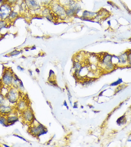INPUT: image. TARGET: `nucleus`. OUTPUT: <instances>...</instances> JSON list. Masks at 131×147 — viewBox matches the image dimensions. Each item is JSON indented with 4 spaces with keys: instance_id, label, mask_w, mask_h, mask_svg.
<instances>
[{
    "instance_id": "obj_18",
    "label": "nucleus",
    "mask_w": 131,
    "mask_h": 147,
    "mask_svg": "<svg viewBox=\"0 0 131 147\" xmlns=\"http://www.w3.org/2000/svg\"><path fill=\"white\" fill-rule=\"evenodd\" d=\"M126 122V118L124 116H122L117 120V122L119 124H123L125 123Z\"/></svg>"
},
{
    "instance_id": "obj_3",
    "label": "nucleus",
    "mask_w": 131,
    "mask_h": 147,
    "mask_svg": "<svg viewBox=\"0 0 131 147\" xmlns=\"http://www.w3.org/2000/svg\"><path fill=\"white\" fill-rule=\"evenodd\" d=\"M12 6L5 1L0 6V20H7L12 11Z\"/></svg>"
},
{
    "instance_id": "obj_19",
    "label": "nucleus",
    "mask_w": 131,
    "mask_h": 147,
    "mask_svg": "<svg viewBox=\"0 0 131 147\" xmlns=\"http://www.w3.org/2000/svg\"><path fill=\"white\" fill-rule=\"evenodd\" d=\"M18 1V0H5L6 2H7L8 3L11 5L12 6L17 3Z\"/></svg>"
},
{
    "instance_id": "obj_11",
    "label": "nucleus",
    "mask_w": 131,
    "mask_h": 147,
    "mask_svg": "<svg viewBox=\"0 0 131 147\" xmlns=\"http://www.w3.org/2000/svg\"><path fill=\"white\" fill-rule=\"evenodd\" d=\"M28 103L25 100H21L18 102L17 107L20 111H24L28 108Z\"/></svg>"
},
{
    "instance_id": "obj_23",
    "label": "nucleus",
    "mask_w": 131,
    "mask_h": 147,
    "mask_svg": "<svg viewBox=\"0 0 131 147\" xmlns=\"http://www.w3.org/2000/svg\"><path fill=\"white\" fill-rule=\"evenodd\" d=\"M17 69H18V70H20L21 71H23V70H24L23 68L21 67L20 66L17 67Z\"/></svg>"
},
{
    "instance_id": "obj_24",
    "label": "nucleus",
    "mask_w": 131,
    "mask_h": 147,
    "mask_svg": "<svg viewBox=\"0 0 131 147\" xmlns=\"http://www.w3.org/2000/svg\"><path fill=\"white\" fill-rule=\"evenodd\" d=\"M63 104H64V105L66 107H67L68 108V105H67V103L65 101V102H64V103H63Z\"/></svg>"
},
{
    "instance_id": "obj_10",
    "label": "nucleus",
    "mask_w": 131,
    "mask_h": 147,
    "mask_svg": "<svg viewBox=\"0 0 131 147\" xmlns=\"http://www.w3.org/2000/svg\"><path fill=\"white\" fill-rule=\"evenodd\" d=\"M97 13L93 12L91 11L85 10L82 12V17L84 19H93L95 18L97 15Z\"/></svg>"
},
{
    "instance_id": "obj_7",
    "label": "nucleus",
    "mask_w": 131,
    "mask_h": 147,
    "mask_svg": "<svg viewBox=\"0 0 131 147\" xmlns=\"http://www.w3.org/2000/svg\"><path fill=\"white\" fill-rule=\"evenodd\" d=\"M22 117L24 121L26 123H31L34 119L33 111L29 108L22 111Z\"/></svg>"
},
{
    "instance_id": "obj_6",
    "label": "nucleus",
    "mask_w": 131,
    "mask_h": 147,
    "mask_svg": "<svg viewBox=\"0 0 131 147\" xmlns=\"http://www.w3.org/2000/svg\"><path fill=\"white\" fill-rule=\"evenodd\" d=\"M26 6L32 11L40 10L41 6L38 0H24Z\"/></svg>"
},
{
    "instance_id": "obj_1",
    "label": "nucleus",
    "mask_w": 131,
    "mask_h": 147,
    "mask_svg": "<svg viewBox=\"0 0 131 147\" xmlns=\"http://www.w3.org/2000/svg\"><path fill=\"white\" fill-rule=\"evenodd\" d=\"M48 6L55 16L62 19L66 18V8L62 5L57 0H53Z\"/></svg>"
},
{
    "instance_id": "obj_13",
    "label": "nucleus",
    "mask_w": 131,
    "mask_h": 147,
    "mask_svg": "<svg viewBox=\"0 0 131 147\" xmlns=\"http://www.w3.org/2000/svg\"><path fill=\"white\" fill-rule=\"evenodd\" d=\"M19 16V12L17 11H15L13 9L9 17V18L7 21L8 22H12L14 21Z\"/></svg>"
},
{
    "instance_id": "obj_22",
    "label": "nucleus",
    "mask_w": 131,
    "mask_h": 147,
    "mask_svg": "<svg viewBox=\"0 0 131 147\" xmlns=\"http://www.w3.org/2000/svg\"><path fill=\"white\" fill-rule=\"evenodd\" d=\"M4 101V96L0 92V106L3 104Z\"/></svg>"
},
{
    "instance_id": "obj_5",
    "label": "nucleus",
    "mask_w": 131,
    "mask_h": 147,
    "mask_svg": "<svg viewBox=\"0 0 131 147\" xmlns=\"http://www.w3.org/2000/svg\"><path fill=\"white\" fill-rule=\"evenodd\" d=\"M7 96L8 100L11 103H14L17 102L19 96L18 90L15 87L10 88Z\"/></svg>"
},
{
    "instance_id": "obj_15",
    "label": "nucleus",
    "mask_w": 131,
    "mask_h": 147,
    "mask_svg": "<svg viewBox=\"0 0 131 147\" xmlns=\"http://www.w3.org/2000/svg\"><path fill=\"white\" fill-rule=\"evenodd\" d=\"M83 65L82 64L80 61H75L73 63V69H74V73L75 70H79Z\"/></svg>"
},
{
    "instance_id": "obj_8",
    "label": "nucleus",
    "mask_w": 131,
    "mask_h": 147,
    "mask_svg": "<svg viewBox=\"0 0 131 147\" xmlns=\"http://www.w3.org/2000/svg\"><path fill=\"white\" fill-rule=\"evenodd\" d=\"M118 66H126L129 65L128 51L124 52L118 56Z\"/></svg>"
},
{
    "instance_id": "obj_17",
    "label": "nucleus",
    "mask_w": 131,
    "mask_h": 147,
    "mask_svg": "<svg viewBox=\"0 0 131 147\" xmlns=\"http://www.w3.org/2000/svg\"><path fill=\"white\" fill-rule=\"evenodd\" d=\"M8 22H9L7 20H0V30L7 28L8 25Z\"/></svg>"
},
{
    "instance_id": "obj_4",
    "label": "nucleus",
    "mask_w": 131,
    "mask_h": 147,
    "mask_svg": "<svg viewBox=\"0 0 131 147\" xmlns=\"http://www.w3.org/2000/svg\"><path fill=\"white\" fill-rule=\"evenodd\" d=\"M14 76L15 75L10 70H6L5 71L2 77V83L6 86H9L12 84Z\"/></svg>"
},
{
    "instance_id": "obj_2",
    "label": "nucleus",
    "mask_w": 131,
    "mask_h": 147,
    "mask_svg": "<svg viewBox=\"0 0 131 147\" xmlns=\"http://www.w3.org/2000/svg\"><path fill=\"white\" fill-rule=\"evenodd\" d=\"M112 55L108 53L104 54L102 56L100 61V64L101 67L105 71L110 72L116 67L112 63Z\"/></svg>"
},
{
    "instance_id": "obj_20",
    "label": "nucleus",
    "mask_w": 131,
    "mask_h": 147,
    "mask_svg": "<svg viewBox=\"0 0 131 147\" xmlns=\"http://www.w3.org/2000/svg\"><path fill=\"white\" fill-rule=\"evenodd\" d=\"M129 65L131 66V51H128Z\"/></svg>"
},
{
    "instance_id": "obj_12",
    "label": "nucleus",
    "mask_w": 131,
    "mask_h": 147,
    "mask_svg": "<svg viewBox=\"0 0 131 147\" xmlns=\"http://www.w3.org/2000/svg\"><path fill=\"white\" fill-rule=\"evenodd\" d=\"M6 119V123L11 124L14 123L15 122L18 120V118L16 115L14 113H10L9 114V116H7Z\"/></svg>"
},
{
    "instance_id": "obj_16",
    "label": "nucleus",
    "mask_w": 131,
    "mask_h": 147,
    "mask_svg": "<svg viewBox=\"0 0 131 147\" xmlns=\"http://www.w3.org/2000/svg\"><path fill=\"white\" fill-rule=\"evenodd\" d=\"M42 6H48L53 0H38Z\"/></svg>"
},
{
    "instance_id": "obj_9",
    "label": "nucleus",
    "mask_w": 131,
    "mask_h": 147,
    "mask_svg": "<svg viewBox=\"0 0 131 147\" xmlns=\"http://www.w3.org/2000/svg\"><path fill=\"white\" fill-rule=\"evenodd\" d=\"M12 107L10 105L4 104L0 106V113L2 114H9L12 111Z\"/></svg>"
},
{
    "instance_id": "obj_21",
    "label": "nucleus",
    "mask_w": 131,
    "mask_h": 147,
    "mask_svg": "<svg viewBox=\"0 0 131 147\" xmlns=\"http://www.w3.org/2000/svg\"><path fill=\"white\" fill-rule=\"evenodd\" d=\"M20 53V51L17 50H14V51L10 53V55L11 56H16V55H19Z\"/></svg>"
},
{
    "instance_id": "obj_14",
    "label": "nucleus",
    "mask_w": 131,
    "mask_h": 147,
    "mask_svg": "<svg viewBox=\"0 0 131 147\" xmlns=\"http://www.w3.org/2000/svg\"><path fill=\"white\" fill-rule=\"evenodd\" d=\"M66 14L68 17H72L77 16L76 11L71 8H66Z\"/></svg>"
},
{
    "instance_id": "obj_25",
    "label": "nucleus",
    "mask_w": 131,
    "mask_h": 147,
    "mask_svg": "<svg viewBox=\"0 0 131 147\" xmlns=\"http://www.w3.org/2000/svg\"><path fill=\"white\" fill-rule=\"evenodd\" d=\"M2 36H3L2 35V34L0 33V40H1V39L2 38Z\"/></svg>"
}]
</instances>
